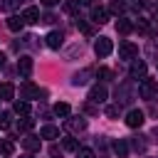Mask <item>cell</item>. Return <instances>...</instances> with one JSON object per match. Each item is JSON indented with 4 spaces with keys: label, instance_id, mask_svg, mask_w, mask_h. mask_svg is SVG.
<instances>
[{
    "label": "cell",
    "instance_id": "cell-1",
    "mask_svg": "<svg viewBox=\"0 0 158 158\" xmlns=\"http://www.w3.org/2000/svg\"><path fill=\"white\" fill-rule=\"evenodd\" d=\"M114 52V42L109 40V37H99L96 42H94V54L96 57H109Z\"/></svg>",
    "mask_w": 158,
    "mask_h": 158
},
{
    "label": "cell",
    "instance_id": "cell-2",
    "mask_svg": "<svg viewBox=\"0 0 158 158\" xmlns=\"http://www.w3.org/2000/svg\"><path fill=\"white\" fill-rule=\"evenodd\" d=\"M136 57H138V47H136L133 42L126 40V42L118 44V59H131V62H133Z\"/></svg>",
    "mask_w": 158,
    "mask_h": 158
},
{
    "label": "cell",
    "instance_id": "cell-3",
    "mask_svg": "<svg viewBox=\"0 0 158 158\" xmlns=\"http://www.w3.org/2000/svg\"><path fill=\"white\" fill-rule=\"evenodd\" d=\"M156 91H158V84H156L153 79H148V77H146V79L141 81V86H138V94H141V99H148V101L156 96Z\"/></svg>",
    "mask_w": 158,
    "mask_h": 158
},
{
    "label": "cell",
    "instance_id": "cell-4",
    "mask_svg": "<svg viewBox=\"0 0 158 158\" xmlns=\"http://www.w3.org/2000/svg\"><path fill=\"white\" fill-rule=\"evenodd\" d=\"M42 94H44V91H40L30 79H25V81H22V86H20V96H22L25 101H27V99H40Z\"/></svg>",
    "mask_w": 158,
    "mask_h": 158
},
{
    "label": "cell",
    "instance_id": "cell-5",
    "mask_svg": "<svg viewBox=\"0 0 158 158\" xmlns=\"http://www.w3.org/2000/svg\"><path fill=\"white\" fill-rule=\"evenodd\" d=\"M32 69H35V64H32V57L22 54V57L17 59V72H20V77H22V79H30V77H32Z\"/></svg>",
    "mask_w": 158,
    "mask_h": 158
},
{
    "label": "cell",
    "instance_id": "cell-6",
    "mask_svg": "<svg viewBox=\"0 0 158 158\" xmlns=\"http://www.w3.org/2000/svg\"><path fill=\"white\" fill-rule=\"evenodd\" d=\"M143 121H146V116H143L141 109H131V111L126 114V126H128V128H141Z\"/></svg>",
    "mask_w": 158,
    "mask_h": 158
},
{
    "label": "cell",
    "instance_id": "cell-7",
    "mask_svg": "<svg viewBox=\"0 0 158 158\" xmlns=\"http://www.w3.org/2000/svg\"><path fill=\"white\" fill-rule=\"evenodd\" d=\"M106 96H109V91H106V86H101V84L91 86V91H89V101H91V104H104Z\"/></svg>",
    "mask_w": 158,
    "mask_h": 158
},
{
    "label": "cell",
    "instance_id": "cell-8",
    "mask_svg": "<svg viewBox=\"0 0 158 158\" xmlns=\"http://www.w3.org/2000/svg\"><path fill=\"white\" fill-rule=\"evenodd\" d=\"M128 74H131L133 79H146V62H143V59H133Z\"/></svg>",
    "mask_w": 158,
    "mask_h": 158
},
{
    "label": "cell",
    "instance_id": "cell-9",
    "mask_svg": "<svg viewBox=\"0 0 158 158\" xmlns=\"http://www.w3.org/2000/svg\"><path fill=\"white\" fill-rule=\"evenodd\" d=\"M62 44H64V35H62L59 30H52V32L47 35V47H49V49H59Z\"/></svg>",
    "mask_w": 158,
    "mask_h": 158
},
{
    "label": "cell",
    "instance_id": "cell-10",
    "mask_svg": "<svg viewBox=\"0 0 158 158\" xmlns=\"http://www.w3.org/2000/svg\"><path fill=\"white\" fill-rule=\"evenodd\" d=\"M22 20H25V25H35V22H40V10H37L35 5L25 7V10H22Z\"/></svg>",
    "mask_w": 158,
    "mask_h": 158
},
{
    "label": "cell",
    "instance_id": "cell-11",
    "mask_svg": "<svg viewBox=\"0 0 158 158\" xmlns=\"http://www.w3.org/2000/svg\"><path fill=\"white\" fill-rule=\"evenodd\" d=\"M22 146H25V151L37 153V151L42 148V141H40V136H25V138H22Z\"/></svg>",
    "mask_w": 158,
    "mask_h": 158
},
{
    "label": "cell",
    "instance_id": "cell-12",
    "mask_svg": "<svg viewBox=\"0 0 158 158\" xmlns=\"http://www.w3.org/2000/svg\"><path fill=\"white\" fill-rule=\"evenodd\" d=\"M91 22H96V25L109 22V10L106 7H91Z\"/></svg>",
    "mask_w": 158,
    "mask_h": 158
},
{
    "label": "cell",
    "instance_id": "cell-13",
    "mask_svg": "<svg viewBox=\"0 0 158 158\" xmlns=\"http://www.w3.org/2000/svg\"><path fill=\"white\" fill-rule=\"evenodd\" d=\"M67 128L74 131V133L77 131H84L86 128V118L84 116H72V118H67Z\"/></svg>",
    "mask_w": 158,
    "mask_h": 158
},
{
    "label": "cell",
    "instance_id": "cell-14",
    "mask_svg": "<svg viewBox=\"0 0 158 158\" xmlns=\"http://www.w3.org/2000/svg\"><path fill=\"white\" fill-rule=\"evenodd\" d=\"M91 74H94L91 69H81V72H77V74L72 77V84H74V86H84V84L89 81V77H91Z\"/></svg>",
    "mask_w": 158,
    "mask_h": 158
},
{
    "label": "cell",
    "instance_id": "cell-15",
    "mask_svg": "<svg viewBox=\"0 0 158 158\" xmlns=\"http://www.w3.org/2000/svg\"><path fill=\"white\" fill-rule=\"evenodd\" d=\"M131 99H133V94H131L128 84H123L121 89H116V101H118V106H121V104H128Z\"/></svg>",
    "mask_w": 158,
    "mask_h": 158
},
{
    "label": "cell",
    "instance_id": "cell-16",
    "mask_svg": "<svg viewBox=\"0 0 158 158\" xmlns=\"http://www.w3.org/2000/svg\"><path fill=\"white\" fill-rule=\"evenodd\" d=\"M111 146H114V153H116L118 158H126V156H128V143H126L123 138H116Z\"/></svg>",
    "mask_w": 158,
    "mask_h": 158
},
{
    "label": "cell",
    "instance_id": "cell-17",
    "mask_svg": "<svg viewBox=\"0 0 158 158\" xmlns=\"http://www.w3.org/2000/svg\"><path fill=\"white\" fill-rule=\"evenodd\" d=\"M10 99H15V86L10 81H5V84H0V101H10Z\"/></svg>",
    "mask_w": 158,
    "mask_h": 158
},
{
    "label": "cell",
    "instance_id": "cell-18",
    "mask_svg": "<svg viewBox=\"0 0 158 158\" xmlns=\"http://www.w3.org/2000/svg\"><path fill=\"white\" fill-rule=\"evenodd\" d=\"M7 27H10L12 32H20V30L25 27V20H22V15H10V17H7Z\"/></svg>",
    "mask_w": 158,
    "mask_h": 158
},
{
    "label": "cell",
    "instance_id": "cell-19",
    "mask_svg": "<svg viewBox=\"0 0 158 158\" xmlns=\"http://www.w3.org/2000/svg\"><path fill=\"white\" fill-rule=\"evenodd\" d=\"M116 30H118L121 35H128L131 30H136V25H133L128 17H118V22H116Z\"/></svg>",
    "mask_w": 158,
    "mask_h": 158
},
{
    "label": "cell",
    "instance_id": "cell-20",
    "mask_svg": "<svg viewBox=\"0 0 158 158\" xmlns=\"http://www.w3.org/2000/svg\"><path fill=\"white\" fill-rule=\"evenodd\" d=\"M52 111H54V116H62V118H69V114H72V106H69V104H64V101H57Z\"/></svg>",
    "mask_w": 158,
    "mask_h": 158
},
{
    "label": "cell",
    "instance_id": "cell-21",
    "mask_svg": "<svg viewBox=\"0 0 158 158\" xmlns=\"http://www.w3.org/2000/svg\"><path fill=\"white\" fill-rule=\"evenodd\" d=\"M40 136L42 138H59V128L57 126H52V123H47V126H42V131H40Z\"/></svg>",
    "mask_w": 158,
    "mask_h": 158
},
{
    "label": "cell",
    "instance_id": "cell-22",
    "mask_svg": "<svg viewBox=\"0 0 158 158\" xmlns=\"http://www.w3.org/2000/svg\"><path fill=\"white\" fill-rule=\"evenodd\" d=\"M12 153H15V143L0 138V156H12Z\"/></svg>",
    "mask_w": 158,
    "mask_h": 158
},
{
    "label": "cell",
    "instance_id": "cell-23",
    "mask_svg": "<svg viewBox=\"0 0 158 158\" xmlns=\"http://www.w3.org/2000/svg\"><path fill=\"white\" fill-rule=\"evenodd\" d=\"M12 109H15V114H20V116H27V111H30V104H27L25 99H20V101H15V104H12Z\"/></svg>",
    "mask_w": 158,
    "mask_h": 158
},
{
    "label": "cell",
    "instance_id": "cell-24",
    "mask_svg": "<svg viewBox=\"0 0 158 158\" xmlns=\"http://www.w3.org/2000/svg\"><path fill=\"white\" fill-rule=\"evenodd\" d=\"M32 126H35V118H30V116H22L17 121V131H30Z\"/></svg>",
    "mask_w": 158,
    "mask_h": 158
},
{
    "label": "cell",
    "instance_id": "cell-25",
    "mask_svg": "<svg viewBox=\"0 0 158 158\" xmlns=\"http://www.w3.org/2000/svg\"><path fill=\"white\" fill-rule=\"evenodd\" d=\"M131 146H133V151H141V153H143V151H146V146H148V143H146V136H133Z\"/></svg>",
    "mask_w": 158,
    "mask_h": 158
},
{
    "label": "cell",
    "instance_id": "cell-26",
    "mask_svg": "<svg viewBox=\"0 0 158 158\" xmlns=\"http://www.w3.org/2000/svg\"><path fill=\"white\" fill-rule=\"evenodd\" d=\"M121 12H123V2H121V0L109 2V15H121Z\"/></svg>",
    "mask_w": 158,
    "mask_h": 158
},
{
    "label": "cell",
    "instance_id": "cell-27",
    "mask_svg": "<svg viewBox=\"0 0 158 158\" xmlns=\"http://www.w3.org/2000/svg\"><path fill=\"white\" fill-rule=\"evenodd\" d=\"M79 7H81V2H79V0H67V2H64V10H67L69 15H77V10H79Z\"/></svg>",
    "mask_w": 158,
    "mask_h": 158
},
{
    "label": "cell",
    "instance_id": "cell-28",
    "mask_svg": "<svg viewBox=\"0 0 158 158\" xmlns=\"http://www.w3.org/2000/svg\"><path fill=\"white\" fill-rule=\"evenodd\" d=\"M136 30H141V32H146V35H151V32H153V30H151V25H148V20H143V17H138Z\"/></svg>",
    "mask_w": 158,
    "mask_h": 158
},
{
    "label": "cell",
    "instance_id": "cell-29",
    "mask_svg": "<svg viewBox=\"0 0 158 158\" xmlns=\"http://www.w3.org/2000/svg\"><path fill=\"white\" fill-rule=\"evenodd\" d=\"M118 111H121V106H118V104H111V106H106V109H104V114H106L109 118H116V116H118Z\"/></svg>",
    "mask_w": 158,
    "mask_h": 158
},
{
    "label": "cell",
    "instance_id": "cell-30",
    "mask_svg": "<svg viewBox=\"0 0 158 158\" xmlns=\"http://www.w3.org/2000/svg\"><path fill=\"white\" fill-rule=\"evenodd\" d=\"M64 151H79V141L77 138H64Z\"/></svg>",
    "mask_w": 158,
    "mask_h": 158
},
{
    "label": "cell",
    "instance_id": "cell-31",
    "mask_svg": "<svg viewBox=\"0 0 158 158\" xmlns=\"http://www.w3.org/2000/svg\"><path fill=\"white\" fill-rule=\"evenodd\" d=\"M10 123H12V114L10 111H2L0 114V128H7Z\"/></svg>",
    "mask_w": 158,
    "mask_h": 158
},
{
    "label": "cell",
    "instance_id": "cell-32",
    "mask_svg": "<svg viewBox=\"0 0 158 158\" xmlns=\"http://www.w3.org/2000/svg\"><path fill=\"white\" fill-rule=\"evenodd\" d=\"M77 158H96V156H94L91 148H79V151H77Z\"/></svg>",
    "mask_w": 158,
    "mask_h": 158
},
{
    "label": "cell",
    "instance_id": "cell-33",
    "mask_svg": "<svg viewBox=\"0 0 158 158\" xmlns=\"http://www.w3.org/2000/svg\"><path fill=\"white\" fill-rule=\"evenodd\" d=\"M77 27H79V30H81L84 35H91V32H94V30H91V27H89V25H86L84 20H77Z\"/></svg>",
    "mask_w": 158,
    "mask_h": 158
},
{
    "label": "cell",
    "instance_id": "cell-34",
    "mask_svg": "<svg viewBox=\"0 0 158 158\" xmlns=\"http://www.w3.org/2000/svg\"><path fill=\"white\" fill-rule=\"evenodd\" d=\"M17 5V0H2V10H12Z\"/></svg>",
    "mask_w": 158,
    "mask_h": 158
},
{
    "label": "cell",
    "instance_id": "cell-35",
    "mask_svg": "<svg viewBox=\"0 0 158 158\" xmlns=\"http://www.w3.org/2000/svg\"><path fill=\"white\" fill-rule=\"evenodd\" d=\"M99 77H104V79H111V77H114V74H111V72H109V69H104V67H101V69H99Z\"/></svg>",
    "mask_w": 158,
    "mask_h": 158
},
{
    "label": "cell",
    "instance_id": "cell-36",
    "mask_svg": "<svg viewBox=\"0 0 158 158\" xmlns=\"http://www.w3.org/2000/svg\"><path fill=\"white\" fill-rule=\"evenodd\" d=\"M54 20H57L54 15H44V17H42V22H54Z\"/></svg>",
    "mask_w": 158,
    "mask_h": 158
},
{
    "label": "cell",
    "instance_id": "cell-37",
    "mask_svg": "<svg viewBox=\"0 0 158 158\" xmlns=\"http://www.w3.org/2000/svg\"><path fill=\"white\" fill-rule=\"evenodd\" d=\"M59 0H42V5H47V7H52V5H57Z\"/></svg>",
    "mask_w": 158,
    "mask_h": 158
},
{
    "label": "cell",
    "instance_id": "cell-38",
    "mask_svg": "<svg viewBox=\"0 0 158 158\" xmlns=\"http://www.w3.org/2000/svg\"><path fill=\"white\" fill-rule=\"evenodd\" d=\"M2 67H5V54L0 52V69H2Z\"/></svg>",
    "mask_w": 158,
    "mask_h": 158
},
{
    "label": "cell",
    "instance_id": "cell-39",
    "mask_svg": "<svg viewBox=\"0 0 158 158\" xmlns=\"http://www.w3.org/2000/svg\"><path fill=\"white\" fill-rule=\"evenodd\" d=\"M153 17H156V22H158V7H156V10H153Z\"/></svg>",
    "mask_w": 158,
    "mask_h": 158
},
{
    "label": "cell",
    "instance_id": "cell-40",
    "mask_svg": "<svg viewBox=\"0 0 158 158\" xmlns=\"http://www.w3.org/2000/svg\"><path fill=\"white\" fill-rule=\"evenodd\" d=\"M153 136H156V138H158V126H156V128H153Z\"/></svg>",
    "mask_w": 158,
    "mask_h": 158
},
{
    "label": "cell",
    "instance_id": "cell-41",
    "mask_svg": "<svg viewBox=\"0 0 158 158\" xmlns=\"http://www.w3.org/2000/svg\"><path fill=\"white\" fill-rule=\"evenodd\" d=\"M79 2H81V5H89V2H91V0H79Z\"/></svg>",
    "mask_w": 158,
    "mask_h": 158
},
{
    "label": "cell",
    "instance_id": "cell-42",
    "mask_svg": "<svg viewBox=\"0 0 158 158\" xmlns=\"http://www.w3.org/2000/svg\"><path fill=\"white\" fill-rule=\"evenodd\" d=\"M22 158H32V156H22Z\"/></svg>",
    "mask_w": 158,
    "mask_h": 158
}]
</instances>
